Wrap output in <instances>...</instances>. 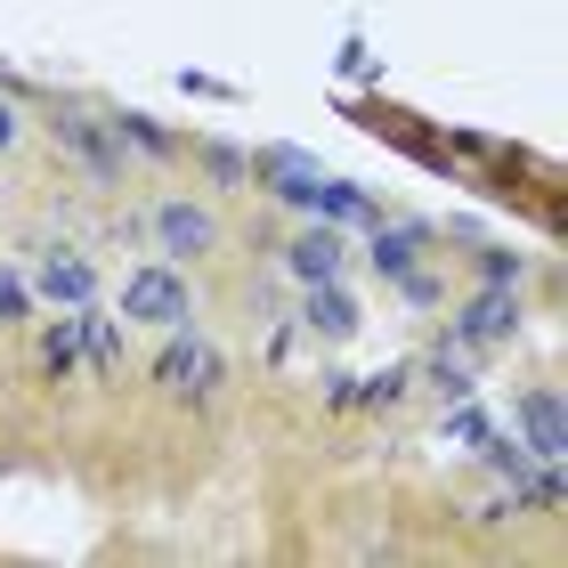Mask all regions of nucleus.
<instances>
[{"instance_id": "1", "label": "nucleus", "mask_w": 568, "mask_h": 568, "mask_svg": "<svg viewBox=\"0 0 568 568\" xmlns=\"http://www.w3.org/2000/svg\"><path fill=\"white\" fill-rule=\"evenodd\" d=\"M171 333H179V325H171ZM220 374H227V366H220V349H212V342H195V333H179V342L154 357V382H163L171 398H212V390H220Z\"/></svg>"}, {"instance_id": "2", "label": "nucleus", "mask_w": 568, "mask_h": 568, "mask_svg": "<svg viewBox=\"0 0 568 568\" xmlns=\"http://www.w3.org/2000/svg\"><path fill=\"white\" fill-rule=\"evenodd\" d=\"M122 317H139V325H187V276H171V268L122 276Z\"/></svg>"}, {"instance_id": "3", "label": "nucleus", "mask_w": 568, "mask_h": 568, "mask_svg": "<svg viewBox=\"0 0 568 568\" xmlns=\"http://www.w3.org/2000/svg\"><path fill=\"white\" fill-rule=\"evenodd\" d=\"M511 325H520V308H511L504 284H496V293H479V301L455 317V342H463V349H496V342H511Z\"/></svg>"}, {"instance_id": "4", "label": "nucleus", "mask_w": 568, "mask_h": 568, "mask_svg": "<svg viewBox=\"0 0 568 568\" xmlns=\"http://www.w3.org/2000/svg\"><path fill=\"white\" fill-rule=\"evenodd\" d=\"M154 244L163 252H212L220 227H212V212H195V203H163V212H154Z\"/></svg>"}, {"instance_id": "5", "label": "nucleus", "mask_w": 568, "mask_h": 568, "mask_svg": "<svg viewBox=\"0 0 568 568\" xmlns=\"http://www.w3.org/2000/svg\"><path fill=\"white\" fill-rule=\"evenodd\" d=\"M33 284H41V301H65V308H82V301L98 293V276H90V261H73V252H41V268H33Z\"/></svg>"}, {"instance_id": "6", "label": "nucleus", "mask_w": 568, "mask_h": 568, "mask_svg": "<svg viewBox=\"0 0 568 568\" xmlns=\"http://www.w3.org/2000/svg\"><path fill=\"white\" fill-rule=\"evenodd\" d=\"M301 325L308 333H325V342H349V333H357V301L342 293V284H308V308H301Z\"/></svg>"}, {"instance_id": "7", "label": "nucleus", "mask_w": 568, "mask_h": 568, "mask_svg": "<svg viewBox=\"0 0 568 568\" xmlns=\"http://www.w3.org/2000/svg\"><path fill=\"white\" fill-rule=\"evenodd\" d=\"M520 430H528V455L560 463L568 430H560V398H552V390H528V398H520Z\"/></svg>"}, {"instance_id": "8", "label": "nucleus", "mask_w": 568, "mask_h": 568, "mask_svg": "<svg viewBox=\"0 0 568 568\" xmlns=\"http://www.w3.org/2000/svg\"><path fill=\"white\" fill-rule=\"evenodd\" d=\"M284 268H293L301 284H325V276H342V236H333V227H308V236H293Z\"/></svg>"}, {"instance_id": "9", "label": "nucleus", "mask_w": 568, "mask_h": 568, "mask_svg": "<svg viewBox=\"0 0 568 568\" xmlns=\"http://www.w3.org/2000/svg\"><path fill=\"white\" fill-rule=\"evenodd\" d=\"M58 139H65L73 154H82V163H90L98 179H114V171H122V146H114L106 131H98L90 114H58Z\"/></svg>"}, {"instance_id": "10", "label": "nucleus", "mask_w": 568, "mask_h": 568, "mask_svg": "<svg viewBox=\"0 0 568 568\" xmlns=\"http://www.w3.org/2000/svg\"><path fill=\"white\" fill-rule=\"evenodd\" d=\"M261 179H276V195H284V203H308L325 171L308 163V154H293V146H268V154H261Z\"/></svg>"}, {"instance_id": "11", "label": "nucleus", "mask_w": 568, "mask_h": 568, "mask_svg": "<svg viewBox=\"0 0 568 568\" xmlns=\"http://www.w3.org/2000/svg\"><path fill=\"white\" fill-rule=\"evenodd\" d=\"M406 366H382V374H366V382H333V406H398L406 398Z\"/></svg>"}, {"instance_id": "12", "label": "nucleus", "mask_w": 568, "mask_h": 568, "mask_svg": "<svg viewBox=\"0 0 568 568\" xmlns=\"http://www.w3.org/2000/svg\"><path fill=\"white\" fill-rule=\"evenodd\" d=\"M82 366L90 374H114L122 366V333H114V317H98L90 301H82Z\"/></svg>"}, {"instance_id": "13", "label": "nucleus", "mask_w": 568, "mask_h": 568, "mask_svg": "<svg viewBox=\"0 0 568 568\" xmlns=\"http://www.w3.org/2000/svg\"><path fill=\"white\" fill-rule=\"evenodd\" d=\"M41 366L58 374V382H65V374H82V308L49 325V342H41Z\"/></svg>"}, {"instance_id": "14", "label": "nucleus", "mask_w": 568, "mask_h": 568, "mask_svg": "<svg viewBox=\"0 0 568 568\" xmlns=\"http://www.w3.org/2000/svg\"><path fill=\"white\" fill-rule=\"evenodd\" d=\"M308 212H325V220H374V203L349 187V179H317V195H308Z\"/></svg>"}, {"instance_id": "15", "label": "nucleus", "mask_w": 568, "mask_h": 568, "mask_svg": "<svg viewBox=\"0 0 568 568\" xmlns=\"http://www.w3.org/2000/svg\"><path fill=\"white\" fill-rule=\"evenodd\" d=\"M415 252H423L415 227H390V236H374V268L382 276H406V268H415Z\"/></svg>"}, {"instance_id": "16", "label": "nucleus", "mask_w": 568, "mask_h": 568, "mask_svg": "<svg viewBox=\"0 0 568 568\" xmlns=\"http://www.w3.org/2000/svg\"><path fill=\"white\" fill-rule=\"evenodd\" d=\"M487 438H496V430H487V415H479L471 398H455V406H447V447H487Z\"/></svg>"}, {"instance_id": "17", "label": "nucleus", "mask_w": 568, "mask_h": 568, "mask_svg": "<svg viewBox=\"0 0 568 568\" xmlns=\"http://www.w3.org/2000/svg\"><path fill=\"white\" fill-rule=\"evenodd\" d=\"M114 131H131V139H139V146H154V154H163V146H171V139H163V131H154V122H146V114H122V122H114Z\"/></svg>"}, {"instance_id": "18", "label": "nucleus", "mask_w": 568, "mask_h": 568, "mask_svg": "<svg viewBox=\"0 0 568 568\" xmlns=\"http://www.w3.org/2000/svg\"><path fill=\"white\" fill-rule=\"evenodd\" d=\"M9 317H24V284L0 268V325H9Z\"/></svg>"}, {"instance_id": "19", "label": "nucleus", "mask_w": 568, "mask_h": 568, "mask_svg": "<svg viewBox=\"0 0 568 568\" xmlns=\"http://www.w3.org/2000/svg\"><path fill=\"white\" fill-rule=\"evenodd\" d=\"M479 268H487V284H520V261H511V252H487Z\"/></svg>"}, {"instance_id": "20", "label": "nucleus", "mask_w": 568, "mask_h": 568, "mask_svg": "<svg viewBox=\"0 0 568 568\" xmlns=\"http://www.w3.org/2000/svg\"><path fill=\"white\" fill-rule=\"evenodd\" d=\"M0 146H17V114L9 106H0Z\"/></svg>"}]
</instances>
